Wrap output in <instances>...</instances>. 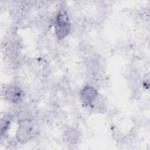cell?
<instances>
[{
    "label": "cell",
    "mask_w": 150,
    "mask_h": 150,
    "mask_svg": "<svg viewBox=\"0 0 150 150\" xmlns=\"http://www.w3.org/2000/svg\"><path fill=\"white\" fill-rule=\"evenodd\" d=\"M4 98L12 103H19L22 98L23 92L17 86H9L5 89Z\"/></svg>",
    "instance_id": "cell-3"
},
{
    "label": "cell",
    "mask_w": 150,
    "mask_h": 150,
    "mask_svg": "<svg viewBox=\"0 0 150 150\" xmlns=\"http://www.w3.org/2000/svg\"><path fill=\"white\" fill-rule=\"evenodd\" d=\"M63 138L66 142L70 144H75L80 139V132L75 128H70L64 131Z\"/></svg>",
    "instance_id": "cell-5"
},
{
    "label": "cell",
    "mask_w": 150,
    "mask_h": 150,
    "mask_svg": "<svg viewBox=\"0 0 150 150\" xmlns=\"http://www.w3.org/2000/svg\"><path fill=\"white\" fill-rule=\"evenodd\" d=\"M98 96L97 89L90 85L84 87L80 93V98L82 103L87 105H90Z\"/></svg>",
    "instance_id": "cell-4"
},
{
    "label": "cell",
    "mask_w": 150,
    "mask_h": 150,
    "mask_svg": "<svg viewBox=\"0 0 150 150\" xmlns=\"http://www.w3.org/2000/svg\"><path fill=\"white\" fill-rule=\"evenodd\" d=\"M71 30V24L64 9L60 10L56 15L54 21V32L56 38L62 40L66 38Z\"/></svg>",
    "instance_id": "cell-1"
},
{
    "label": "cell",
    "mask_w": 150,
    "mask_h": 150,
    "mask_svg": "<svg viewBox=\"0 0 150 150\" xmlns=\"http://www.w3.org/2000/svg\"><path fill=\"white\" fill-rule=\"evenodd\" d=\"M18 128L16 132V139L21 144H25L33 138V124L27 118L19 120Z\"/></svg>",
    "instance_id": "cell-2"
},
{
    "label": "cell",
    "mask_w": 150,
    "mask_h": 150,
    "mask_svg": "<svg viewBox=\"0 0 150 150\" xmlns=\"http://www.w3.org/2000/svg\"><path fill=\"white\" fill-rule=\"evenodd\" d=\"M10 125V121L7 119H2L1 123V136L8 131V129Z\"/></svg>",
    "instance_id": "cell-6"
}]
</instances>
